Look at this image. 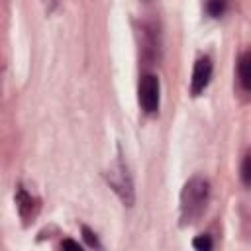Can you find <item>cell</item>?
Returning <instances> with one entry per match:
<instances>
[{"instance_id":"5b68a950","label":"cell","mask_w":251,"mask_h":251,"mask_svg":"<svg viewBox=\"0 0 251 251\" xmlns=\"http://www.w3.org/2000/svg\"><path fill=\"white\" fill-rule=\"evenodd\" d=\"M16 208L24 220H29L35 214V208H37L35 198L24 186H18V190H16Z\"/></svg>"},{"instance_id":"6da1fadb","label":"cell","mask_w":251,"mask_h":251,"mask_svg":"<svg viewBox=\"0 0 251 251\" xmlns=\"http://www.w3.org/2000/svg\"><path fill=\"white\" fill-rule=\"evenodd\" d=\"M208 194H210V184L204 176H192L184 182L182 190H180V220L182 224H194L208 202Z\"/></svg>"},{"instance_id":"7c38bea8","label":"cell","mask_w":251,"mask_h":251,"mask_svg":"<svg viewBox=\"0 0 251 251\" xmlns=\"http://www.w3.org/2000/svg\"><path fill=\"white\" fill-rule=\"evenodd\" d=\"M43 2H45L47 10H53V6H55V2H57V0H43Z\"/></svg>"},{"instance_id":"52a82bcc","label":"cell","mask_w":251,"mask_h":251,"mask_svg":"<svg viewBox=\"0 0 251 251\" xmlns=\"http://www.w3.org/2000/svg\"><path fill=\"white\" fill-rule=\"evenodd\" d=\"M206 10H208L210 16L220 18L226 12V0H208L206 2Z\"/></svg>"},{"instance_id":"9c48e42d","label":"cell","mask_w":251,"mask_h":251,"mask_svg":"<svg viewBox=\"0 0 251 251\" xmlns=\"http://www.w3.org/2000/svg\"><path fill=\"white\" fill-rule=\"evenodd\" d=\"M212 245H214V243H212L210 235H196L194 241H192V247L198 249V251H210Z\"/></svg>"},{"instance_id":"8fae6325","label":"cell","mask_w":251,"mask_h":251,"mask_svg":"<svg viewBox=\"0 0 251 251\" xmlns=\"http://www.w3.org/2000/svg\"><path fill=\"white\" fill-rule=\"evenodd\" d=\"M61 247H63V249H75V251H80V245H78L76 241H73V239H63V241H61Z\"/></svg>"},{"instance_id":"3957f363","label":"cell","mask_w":251,"mask_h":251,"mask_svg":"<svg viewBox=\"0 0 251 251\" xmlns=\"http://www.w3.org/2000/svg\"><path fill=\"white\" fill-rule=\"evenodd\" d=\"M159 78L155 75H143L139 80V104L147 114L159 110Z\"/></svg>"},{"instance_id":"ba28073f","label":"cell","mask_w":251,"mask_h":251,"mask_svg":"<svg viewBox=\"0 0 251 251\" xmlns=\"http://www.w3.org/2000/svg\"><path fill=\"white\" fill-rule=\"evenodd\" d=\"M241 180L243 184L251 186V153L245 155V159L241 161Z\"/></svg>"},{"instance_id":"277c9868","label":"cell","mask_w":251,"mask_h":251,"mask_svg":"<svg viewBox=\"0 0 251 251\" xmlns=\"http://www.w3.org/2000/svg\"><path fill=\"white\" fill-rule=\"evenodd\" d=\"M210 78H212V61L208 57H200L194 63V71H192V80H190L192 96H198L200 92H204Z\"/></svg>"},{"instance_id":"30bf717a","label":"cell","mask_w":251,"mask_h":251,"mask_svg":"<svg viewBox=\"0 0 251 251\" xmlns=\"http://www.w3.org/2000/svg\"><path fill=\"white\" fill-rule=\"evenodd\" d=\"M82 237H84V241H86L88 247H96V249L102 247L100 241H98V237H96V233L90 227H86V226H82Z\"/></svg>"},{"instance_id":"7a4b0ae2","label":"cell","mask_w":251,"mask_h":251,"mask_svg":"<svg viewBox=\"0 0 251 251\" xmlns=\"http://www.w3.org/2000/svg\"><path fill=\"white\" fill-rule=\"evenodd\" d=\"M106 180L112 186V190L118 194L124 206H133L135 202V190H133V180L127 173V167L124 165L122 159L114 161L110 169L106 171Z\"/></svg>"},{"instance_id":"8992f818","label":"cell","mask_w":251,"mask_h":251,"mask_svg":"<svg viewBox=\"0 0 251 251\" xmlns=\"http://www.w3.org/2000/svg\"><path fill=\"white\" fill-rule=\"evenodd\" d=\"M237 75H239V82L245 90H251V51H245L239 57L237 63Z\"/></svg>"}]
</instances>
